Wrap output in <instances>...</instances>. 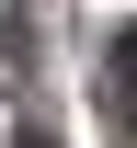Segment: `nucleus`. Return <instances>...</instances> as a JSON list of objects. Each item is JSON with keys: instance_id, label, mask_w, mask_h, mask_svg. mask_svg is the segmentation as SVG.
<instances>
[{"instance_id": "1", "label": "nucleus", "mask_w": 137, "mask_h": 148, "mask_svg": "<svg viewBox=\"0 0 137 148\" xmlns=\"http://www.w3.org/2000/svg\"><path fill=\"white\" fill-rule=\"evenodd\" d=\"M103 114L137 125V23H114V57H103Z\"/></svg>"}]
</instances>
